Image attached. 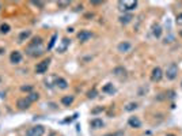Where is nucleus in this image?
<instances>
[{"mask_svg":"<svg viewBox=\"0 0 182 136\" xmlns=\"http://www.w3.org/2000/svg\"><path fill=\"white\" fill-rule=\"evenodd\" d=\"M162 76H163V72H162V69L159 67L154 68L152 69V75H151V79L154 80V82H159V80L162 79Z\"/></svg>","mask_w":182,"mask_h":136,"instance_id":"39448f33","label":"nucleus"},{"mask_svg":"<svg viewBox=\"0 0 182 136\" xmlns=\"http://www.w3.org/2000/svg\"><path fill=\"white\" fill-rule=\"evenodd\" d=\"M95 95H97V91H95V90H92V91L88 93V98H94Z\"/></svg>","mask_w":182,"mask_h":136,"instance_id":"bb28decb","label":"nucleus"},{"mask_svg":"<svg viewBox=\"0 0 182 136\" xmlns=\"http://www.w3.org/2000/svg\"><path fill=\"white\" fill-rule=\"evenodd\" d=\"M105 136H117V135H114V133H107V135H105Z\"/></svg>","mask_w":182,"mask_h":136,"instance_id":"c85d7f7f","label":"nucleus"},{"mask_svg":"<svg viewBox=\"0 0 182 136\" xmlns=\"http://www.w3.org/2000/svg\"><path fill=\"white\" fill-rule=\"evenodd\" d=\"M179 36H181V37H182V30H181V31H179Z\"/></svg>","mask_w":182,"mask_h":136,"instance_id":"c756f323","label":"nucleus"},{"mask_svg":"<svg viewBox=\"0 0 182 136\" xmlns=\"http://www.w3.org/2000/svg\"><path fill=\"white\" fill-rule=\"evenodd\" d=\"M49 64H50L49 59L42 60L41 63L37 64V67H35V72H37V74H45V72L48 71V68H49Z\"/></svg>","mask_w":182,"mask_h":136,"instance_id":"20e7f679","label":"nucleus"},{"mask_svg":"<svg viewBox=\"0 0 182 136\" xmlns=\"http://www.w3.org/2000/svg\"><path fill=\"white\" fill-rule=\"evenodd\" d=\"M26 98L30 101V102H35V101H38L40 95H38V93H30V94L27 95Z\"/></svg>","mask_w":182,"mask_h":136,"instance_id":"f3484780","label":"nucleus"},{"mask_svg":"<svg viewBox=\"0 0 182 136\" xmlns=\"http://www.w3.org/2000/svg\"><path fill=\"white\" fill-rule=\"evenodd\" d=\"M114 74H116V75L125 74V69H124V68H121V67H118V68H116V69H114Z\"/></svg>","mask_w":182,"mask_h":136,"instance_id":"4be33fe9","label":"nucleus"},{"mask_svg":"<svg viewBox=\"0 0 182 136\" xmlns=\"http://www.w3.org/2000/svg\"><path fill=\"white\" fill-rule=\"evenodd\" d=\"M72 102H74V97H72V95H65V97L61 98V104L64 105V106H69Z\"/></svg>","mask_w":182,"mask_h":136,"instance_id":"4468645a","label":"nucleus"},{"mask_svg":"<svg viewBox=\"0 0 182 136\" xmlns=\"http://www.w3.org/2000/svg\"><path fill=\"white\" fill-rule=\"evenodd\" d=\"M56 38H57V34H53V36H52V38H50L49 45H48V50H50L53 46H54V44H56Z\"/></svg>","mask_w":182,"mask_h":136,"instance_id":"6ab92c4d","label":"nucleus"},{"mask_svg":"<svg viewBox=\"0 0 182 136\" xmlns=\"http://www.w3.org/2000/svg\"><path fill=\"white\" fill-rule=\"evenodd\" d=\"M177 74H178V67H177L175 63H171L167 67V69H166V76H167V79L173 80V79H175Z\"/></svg>","mask_w":182,"mask_h":136,"instance_id":"7ed1b4c3","label":"nucleus"},{"mask_svg":"<svg viewBox=\"0 0 182 136\" xmlns=\"http://www.w3.org/2000/svg\"><path fill=\"white\" fill-rule=\"evenodd\" d=\"M91 37H92V34H91L88 30H82V31L78 34V38H79V41H87V40H90Z\"/></svg>","mask_w":182,"mask_h":136,"instance_id":"6e6552de","label":"nucleus"},{"mask_svg":"<svg viewBox=\"0 0 182 136\" xmlns=\"http://www.w3.org/2000/svg\"><path fill=\"white\" fill-rule=\"evenodd\" d=\"M102 91H103V93H110V94H113V93L116 91V89L113 87V84H110V83H109V84H106V86L102 89Z\"/></svg>","mask_w":182,"mask_h":136,"instance_id":"a211bd4d","label":"nucleus"},{"mask_svg":"<svg viewBox=\"0 0 182 136\" xmlns=\"http://www.w3.org/2000/svg\"><path fill=\"white\" fill-rule=\"evenodd\" d=\"M167 136H175V135H171V133H170V135H167Z\"/></svg>","mask_w":182,"mask_h":136,"instance_id":"7c9ffc66","label":"nucleus"},{"mask_svg":"<svg viewBox=\"0 0 182 136\" xmlns=\"http://www.w3.org/2000/svg\"><path fill=\"white\" fill-rule=\"evenodd\" d=\"M177 25H182V14H179L178 16H177Z\"/></svg>","mask_w":182,"mask_h":136,"instance_id":"a878e982","label":"nucleus"},{"mask_svg":"<svg viewBox=\"0 0 182 136\" xmlns=\"http://www.w3.org/2000/svg\"><path fill=\"white\" fill-rule=\"evenodd\" d=\"M30 36H31V31H30V30H26V31H22L21 34H19V42H23L25 40H27Z\"/></svg>","mask_w":182,"mask_h":136,"instance_id":"dca6fc26","label":"nucleus"},{"mask_svg":"<svg viewBox=\"0 0 182 136\" xmlns=\"http://www.w3.org/2000/svg\"><path fill=\"white\" fill-rule=\"evenodd\" d=\"M0 8H1V4H0Z\"/></svg>","mask_w":182,"mask_h":136,"instance_id":"2f4dec72","label":"nucleus"},{"mask_svg":"<svg viewBox=\"0 0 182 136\" xmlns=\"http://www.w3.org/2000/svg\"><path fill=\"white\" fill-rule=\"evenodd\" d=\"M68 45H69V40H68V38H64V40H63V41H61V44L59 45V48H57V50H59L60 53H63V52H65V50H67Z\"/></svg>","mask_w":182,"mask_h":136,"instance_id":"ddd939ff","label":"nucleus"},{"mask_svg":"<svg viewBox=\"0 0 182 136\" xmlns=\"http://www.w3.org/2000/svg\"><path fill=\"white\" fill-rule=\"evenodd\" d=\"M69 6V1H59V7H67Z\"/></svg>","mask_w":182,"mask_h":136,"instance_id":"b1692460","label":"nucleus"},{"mask_svg":"<svg viewBox=\"0 0 182 136\" xmlns=\"http://www.w3.org/2000/svg\"><path fill=\"white\" fill-rule=\"evenodd\" d=\"M181 84H182V83H181Z\"/></svg>","mask_w":182,"mask_h":136,"instance_id":"72a5a7b5","label":"nucleus"},{"mask_svg":"<svg viewBox=\"0 0 182 136\" xmlns=\"http://www.w3.org/2000/svg\"><path fill=\"white\" fill-rule=\"evenodd\" d=\"M91 128H94V129H98V128H102L103 127V121L101 118H94V120H91Z\"/></svg>","mask_w":182,"mask_h":136,"instance_id":"9b49d317","label":"nucleus"},{"mask_svg":"<svg viewBox=\"0 0 182 136\" xmlns=\"http://www.w3.org/2000/svg\"><path fill=\"white\" fill-rule=\"evenodd\" d=\"M160 34H162V29L160 27H155V29H154V36L155 37H160Z\"/></svg>","mask_w":182,"mask_h":136,"instance_id":"412c9836","label":"nucleus"},{"mask_svg":"<svg viewBox=\"0 0 182 136\" xmlns=\"http://www.w3.org/2000/svg\"><path fill=\"white\" fill-rule=\"evenodd\" d=\"M132 19H133V16H132V15H129V14H128V15H122V16H120V22H121V23H122V25H128L131 21H132Z\"/></svg>","mask_w":182,"mask_h":136,"instance_id":"2eb2a0df","label":"nucleus"},{"mask_svg":"<svg viewBox=\"0 0 182 136\" xmlns=\"http://www.w3.org/2000/svg\"><path fill=\"white\" fill-rule=\"evenodd\" d=\"M30 102L27 98H21V99H18V102H16V105H18V108L19 109H22V110H25V109H29L30 108Z\"/></svg>","mask_w":182,"mask_h":136,"instance_id":"0eeeda50","label":"nucleus"},{"mask_svg":"<svg viewBox=\"0 0 182 136\" xmlns=\"http://www.w3.org/2000/svg\"><path fill=\"white\" fill-rule=\"evenodd\" d=\"M131 44L129 42H126V41H124V42H121V44H118V52H128V50L131 49Z\"/></svg>","mask_w":182,"mask_h":136,"instance_id":"f8f14e48","label":"nucleus"},{"mask_svg":"<svg viewBox=\"0 0 182 136\" xmlns=\"http://www.w3.org/2000/svg\"><path fill=\"white\" fill-rule=\"evenodd\" d=\"M54 84H56L59 89H63V90H65L68 87L67 80L63 79V78H54Z\"/></svg>","mask_w":182,"mask_h":136,"instance_id":"1a4fd4ad","label":"nucleus"},{"mask_svg":"<svg viewBox=\"0 0 182 136\" xmlns=\"http://www.w3.org/2000/svg\"><path fill=\"white\" fill-rule=\"evenodd\" d=\"M10 60H11L12 64H19V63L22 61V53H21V52H18V50H15V52H12V53H11Z\"/></svg>","mask_w":182,"mask_h":136,"instance_id":"423d86ee","label":"nucleus"},{"mask_svg":"<svg viewBox=\"0 0 182 136\" xmlns=\"http://www.w3.org/2000/svg\"><path fill=\"white\" fill-rule=\"evenodd\" d=\"M44 132H45V128L42 125H34V127L27 129L26 136H42Z\"/></svg>","mask_w":182,"mask_h":136,"instance_id":"f03ea898","label":"nucleus"},{"mask_svg":"<svg viewBox=\"0 0 182 136\" xmlns=\"http://www.w3.org/2000/svg\"><path fill=\"white\" fill-rule=\"evenodd\" d=\"M33 87L31 86H22V91H31Z\"/></svg>","mask_w":182,"mask_h":136,"instance_id":"393cba45","label":"nucleus"},{"mask_svg":"<svg viewBox=\"0 0 182 136\" xmlns=\"http://www.w3.org/2000/svg\"><path fill=\"white\" fill-rule=\"evenodd\" d=\"M128 124H129L132 128H140L141 127V121L139 120L137 117H129V120H128Z\"/></svg>","mask_w":182,"mask_h":136,"instance_id":"9d476101","label":"nucleus"},{"mask_svg":"<svg viewBox=\"0 0 182 136\" xmlns=\"http://www.w3.org/2000/svg\"><path fill=\"white\" fill-rule=\"evenodd\" d=\"M0 82H1V80H0Z\"/></svg>","mask_w":182,"mask_h":136,"instance_id":"473e14b6","label":"nucleus"},{"mask_svg":"<svg viewBox=\"0 0 182 136\" xmlns=\"http://www.w3.org/2000/svg\"><path fill=\"white\" fill-rule=\"evenodd\" d=\"M136 108H137L136 104H129L128 106H126V110H133V109H136Z\"/></svg>","mask_w":182,"mask_h":136,"instance_id":"5701e85b","label":"nucleus"},{"mask_svg":"<svg viewBox=\"0 0 182 136\" xmlns=\"http://www.w3.org/2000/svg\"><path fill=\"white\" fill-rule=\"evenodd\" d=\"M33 4H35V6H40V7H42L44 4L42 3H40V1H33Z\"/></svg>","mask_w":182,"mask_h":136,"instance_id":"cd10ccee","label":"nucleus"},{"mask_svg":"<svg viewBox=\"0 0 182 136\" xmlns=\"http://www.w3.org/2000/svg\"><path fill=\"white\" fill-rule=\"evenodd\" d=\"M118 6L120 10H125V11H131V10H135L137 7V1L136 0H121L118 1Z\"/></svg>","mask_w":182,"mask_h":136,"instance_id":"f257e3e1","label":"nucleus"},{"mask_svg":"<svg viewBox=\"0 0 182 136\" xmlns=\"http://www.w3.org/2000/svg\"><path fill=\"white\" fill-rule=\"evenodd\" d=\"M10 29H11V27H10V25H7V23H3L1 26H0V31L3 33V34H7V33L10 31Z\"/></svg>","mask_w":182,"mask_h":136,"instance_id":"aec40b11","label":"nucleus"}]
</instances>
